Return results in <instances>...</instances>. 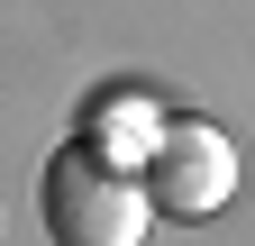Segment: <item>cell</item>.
I'll return each mask as SVG.
<instances>
[{
  "instance_id": "cell-1",
  "label": "cell",
  "mask_w": 255,
  "mask_h": 246,
  "mask_svg": "<svg viewBox=\"0 0 255 246\" xmlns=\"http://www.w3.org/2000/svg\"><path fill=\"white\" fill-rule=\"evenodd\" d=\"M37 219H46L55 246H146L155 201H146V182L128 164L91 155L82 137H64L55 155L37 164Z\"/></svg>"
},
{
  "instance_id": "cell-2",
  "label": "cell",
  "mask_w": 255,
  "mask_h": 246,
  "mask_svg": "<svg viewBox=\"0 0 255 246\" xmlns=\"http://www.w3.org/2000/svg\"><path fill=\"white\" fill-rule=\"evenodd\" d=\"M137 182H146L155 219H219L237 201V137L219 119H164V137L146 146Z\"/></svg>"
},
{
  "instance_id": "cell-3",
  "label": "cell",
  "mask_w": 255,
  "mask_h": 246,
  "mask_svg": "<svg viewBox=\"0 0 255 246\" xmlns=\"http://www.w3.org/2000/svg\"><path fill=\"white\" fill-rule=\"evenodd\" d=\"M73 137L91 146V155H110V164H128V173H137L146 164V146L155 137H164V101H155V91H91V101H82V119H73Z\"/></svg>"
}]
</instances>
